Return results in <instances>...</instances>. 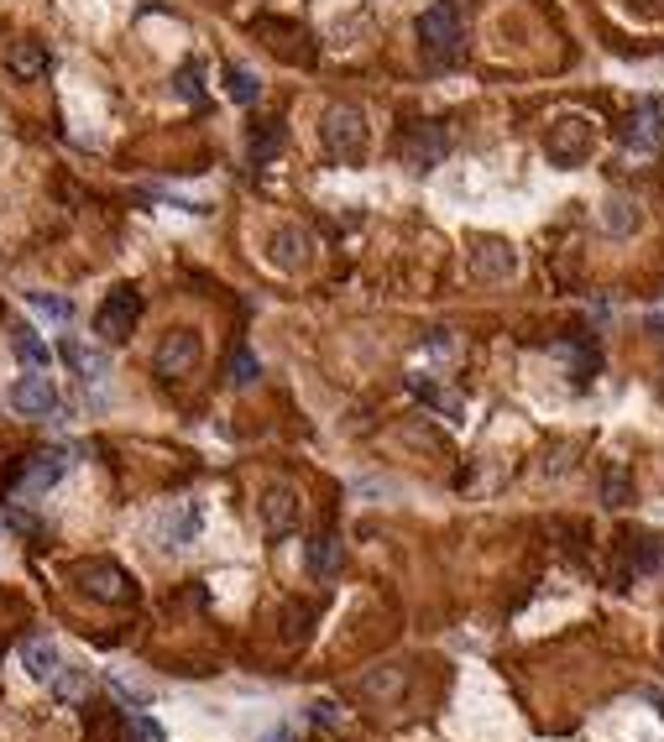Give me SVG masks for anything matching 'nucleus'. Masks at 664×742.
<instances>
[{"label":"nucleus","mask_w":664,"mask_h":742,"mask_svg":"<svg viewBox=\"0 0 664 742\" xmlns=\"http://www.w3.org/2000/svg\"><path fill=\"white\" fill-rule=\"evenodd\" d=\"M319 147H325L335 162H356L366 157L372 147V126H366V115L356 105H330L319 115Z\"/></svg>","instance_id":"obj_1"},{"label":"nucleus","mask_w":664,"mask_h":742,"mask_svg":"<svg viewBox=\"0 0 664 742\" xmlns=\"http://www.w3.org/2000/svg\"><path fill=\"white\" fill-rule=\"evenodd\" d=\"M419 48H424V58L429 63H455L461 58V48H466V21H461V11L455 6H429L424 16H419Z\"/></svg>","instance_id":"obj_2"},{"label":"nucleus","mask_w":664,"mask_h":742,"mask_svg":"<svg viewBox=\"0 0 664 742\" xmlns=\"http://www.w3.org/2000/svg\"><path fill=\"white\" fill-rule=\"evenodd\" d=\"M544 152L555 168H581V162L597 152V126H591L586 115H560V121L544 131Z\"/></svg>","instance_id":"obj_3"},{"label":"nucleus","mask_w":664,"mask_h":742,"mask_svg":"<svg viewBox=\"0 0 664 742\" xmlns=\"http://www.w3.org/2000/svg\"><path fill=\"white\" fill-rule=\"evenodd\" d=\"M136 319H142V293L121 283V288H110V293L100 298V309H95V335H100L105 345H121V340H131Z\"/></svg>","instance_id":"obj_4"},{"label":"nucleus","mask_w":664,"mask_h":742,"mask_svg":"<svg viewBox=\"0 0 664 742\" xmlns=\"http://www.w3.org/2000/svg\"><path fill=\"white\" fill-rule=\"evenodd\" d=\"M204 356V345H199V330H189V324H178V330H168L163 340H157V351H152V366H157V377H189V371L199 366Z\"/></svg>","instance_id":"obj_5"},{"label":"nucleus","mask_w":664,"mask_h":742,"mask_svg":"<svg viewBox=\"0 0 664 742\" xmlns=\"http://www.w3.org/2000/svg\"><path fill=\"white\" fill-rule=\"evenodd\" d=\"M466 267H471V277H482V283H508V277L518 272V251L502 236H471Z\"/></svg>","instance_id":"obj_6"},{"label":"nucleus","mask_w":664,"mask_h":742,"mask_svg":"<svg viewBox=\"0 0 664 742\" xmlns=\"http://www.w3.org/2000/svg\"><path fill=\"white\" fill-rule=\"evenodd\" d=\"M79 586L95 596V601H110V607H126L136 601V581L116 565V560H84L79 565Z\"/></svg>","instance_id":"obj_7"},{"label":"nucleus","mask_w":664,"mask_h":742,"mask_svg":"<svg viewBox=\"0 0 664 742\" xmlns=\"http://www.w3.org/2000/svg\"><path fill=\"white\" fill-rule=\"evenodd\" d=\"M257 513H262V533L267 539H288V533H299V518H304V507H299V492H293L288 481H272L262 502H257Z\"/></svg>","instance_id":"obj_8"},{"label":"nucleus","mask_w":664,"mask_h":742,"mask_svg":"<svg viewBox=\"0 0 664 742\" xmlns=\"http://www.w3.org/2000/svg\"><path fill=\"white\" fill-rule=\"evenodd\" d=\"M445 147H450V136H445V126H440V121H419V126H408V131H403V142H398L403 162H408L414 173L440 168V162H445Z\"/></svg>","instance_id":"obj_9"},{"label":"nucleus","mask_w":664,"mask_h":742,"mask_svg":"<svg viewBox=\"0 0 664 742\" xmlns=\"http://www.w3.org/2000/svg\"><path fill=\"white\" fill-rule=\"evenodd\" d=\"M659 136H664V100H644L628 121H623V152L638 162V157H654L659 147Z\"/></svg>","instance_id":"obj_10"},{"label":"nucleus","mask_w":664,"mask_h":742,"mask_svg":"<svg viewBox=\"0 0 664 742\" xmlns=\"http://www.w3.org/2000/svg\"><path fill=\"white\" fill-rule=\"evenodd\" d=\"M267 262L278 272H304L314 262V236L304 225H278V230H272V241H267Z\"/></svg>","instance_id":"obj_11"},{"label":"nucleus","mask_w":664,"mask_h":742,"mask_svg":"<svg viewBox=\"0 0 664 742\" xmlns=\"http://www.w3.org/2000/svg\"><path fill=\"white\" fill-rule=\"evenodd\" d=\"M6 403L21 413V419H48V413L58 408V387L42 377V371H27V377H16V382H11Z\"/></svg>","instance_id":"obj_12"},{"label":"nucleus","mask_w":664,"mask_h":742,"mask_svg":"<svg viewBox=\"0 0 664 742\" xmlns=\"http://www.w3.org/2000/svg\"><path fill=\"white\" fill-rule=\"evenodd\" d=\"M199 528H204V507H199V502H173V507H163V513H157V539H163L168 549L194 544Z\"/></svg>","instance_id":"obj_13"},{"label":"nucleus","mask_w":664,"mask_h":742,"mask_svg":"<svg viewBox=\"0 0 664 742\" xmlns=\"http://www.w3.org/2000/svg\"><path fill=\"white\" fill-rule=\"evenodd\" d=\"M68 460H74V455H68V450H37V455L27 460V466L16 471V486H21V492H27V497H37V492H48V486H58V481H63V471H68Z\"/></svg>","instance_id":"obj_14"},{"label":"nucleus","mask_w":664,"mask_h":742,"mask_svg":"<svg viewBox=\"0 0 664 742\" xmlns=\"http://www.w3.org/2000/svg\"><path fill=\"white\" fill-rule=\"evenodd\" d=\"M340 560H346V554H340L335 533H314V539L304 544V570L314 575V581H330V575L340 570Z\"/></svg>","instance_id":"obj_15"},{"label":"nucleus","mask_w":664,"mask_h":742,"mask_svg":"<svg viewBox=\"0 0 664 742\" xmlns=\"http://www.w3.org/2000/svg\"><path fill=\"white\" fill-rule=\"evenodd\" d=\"M48 48H42V42H27V37H21V42H11V48H6V68H11V79H42V74H48Z\"/></svg>","instance_id":"obj_16"},{"label":"nucleus","mask_w":664,"mask_h":742,"mask_svg":"<svg viewBox=\"0 0 664 742\" xmlns=\"http://www.w3.org/2000/svg\"><path fill=\"white\" fill-rule=\"evenodd\" d=\"M21 669H27L32 680H53L58 669H63L58 643L53 638H27V643H21Z\"/></svg>","instance_id":"obj_17"},{"label":"nucleus","mask_w":664,"mask_h":742,"mask_svg":"<svg viewBox=\"0 0 664 742\" xmlns=\"http://www.w3.org/2000/svg\"><path fill=\"white\" fill-rule=\"evenodd\" d=\"M403 685H408V675H403V664H387V669H372V675H361V695L366 701H398L403 695Z\"/></svg>","instance_id":"obj_18"},{"label":"nucleus","mask_w":664,"mask_h":742,"mask_svg":"<svg viewBox=\"0 0 664 742\" xmlns=\"http://www.w3.org/2000/svg\"><path fill=\"white\" fill-rule=\"evenodd\" d=\"M602 230H607V236H617V241H628L633 230H638V210H633V199L607 194V199H602Z\"/></svg>","instance_id":"obj_19"},{"label":"nucleus","mask_w":664,"mask_h":742,"mask_svg":"<svg viewBox=\"0 0 664 742\" xmlns=\"http://www.w3.org/2000/svg\"><path fill=\"white\" fill-rule=\"evenodd\" d=\"M63 361L74 366L79 382H100L105 377V356L95 351V345H84V340H63Z\"/></svg>","instance_id":"obj_20"},{"label":"nucleus","mask_w":664,"mask_h":742,"mask_svg":"<svg viewBox=\"0 0 664 742\" xmlns=\"http://www.w3.org/2000/svg\"><path fill=\"white\" fill-rule=\"evenodd\" d=\"M11 351H16V361L21 366H32V371H48V361H53V351H48V340H42L37 330H11Z\"/></svg>","instance_id":"obj_21"},{"label":"nucleus","mask_w":664,"mask_h":742,"mask_svg":"<svg viewBox=\"0 0 664 742\" xmlns=\"http://www.w3.org/2000/svg\"><path fill=\"white\" fill-rule=\"evenodd\" d=\"M225 95H231L236 105H251V100L262 95V79L251 74L246 63H231V68H225Z\"/></svg>","instance_id":"obj_22"},{"label":"nucleus","mask_w":664,"mask_h":742,"mask_svg":"<svg viewBox=\"0 0 664 742\" xmlns=\"http://www.w3.org/2000/svg\"><path fill=\"white\" fill-rule=\"evenodd\" d=\"M278 152H283V126H278V121H262L257 131H251V162H257V168H267Z\"/></svg>","instance_id":"obj_23"},{"label":"nucleus","mask_w":664,"mask_h":742,"mask_svg":"<svg viewBox=\"0 0 664 742\" xmlns=\"http://www.w3.org/2000/svg\"><path fill=\"white\" fill-rule=\"evenodd\" d=\"M27 309L42 314V319H53V324H68V314H74V304L58 293H27Z\"/></svg>","instance_id":"obj_24"},{"label":"nucleus","mask_w":664,"mask_h":742,"mask_svg":"<svg viewBox=\"0 0 664 742\" xmlns=\"http://www.w3.org/2000/svg\"><path fill=\"white\" fill-rule=\"evenodd\" d=\"M602 502H607V507H628V502H633V476H628L623 466L602 476Z\"/></svg>","instance_id":"obj_25"},{"label":"nucleus","mask_w":664,"mask_h":742,"mask_svg":"<svg viewBox=\"0 0 664 742\" xmlns=\"http://www.w3.org/2000/svg\"><path fill=\"white\" fill-rule=\"evenodd\" d=\"M225 377H231V387H251V382L262 377V361L241 345V351H231V371H225Z\"/></svg>","instance_id":"obj_26"},{"label":"nucleus","mask_w":664,"mask_h":742,"mask_svg":"<svg viewBox=\"0 0 664 742\" xmlns=\"http://www.w3.org/2000/svg\"><path fill=\"white\" fill-rule=\"evenodd\" d=\"M199 74H204L199 63H183V68H178V79H173V89H178L183 100H199V95H204V79H199Z\"/></svg>","instance_id":"obj_27"},{"label":"nucleus","mask_w":664,"mask_h":742,"mask_svg":"<svg viewBox=\"0 0 664 742\" xmlns=\"http://www.w3.org/2000/svg\"><path fill=\"white\" fill-rule=\"evenodd\" d=\"M555 351H560L570 366H581V377H591V371H597V351H591V345H581V340H576V345H555Z\"/></svg>","instance_id":"obj_28"},{"label":"nucleus","mask_w":664,"mask_h":742,"mask_svg":"<svg viewBox=\"0 0 664 742\" xmlns=\"http://www.w3.org/2000/svg\"><path fill=\"white\" fill-rule=\"evenodd\" d=\"M48 685L58 690V701H74V695L84 690V675H79V669H58V675H53Z\"/></svg>","instance_id":"obj_29"},{"label":"nucleus","mask_w":664,"mask_h":742,"mask_svg":"<svg viewBox=\"0 0 664 742\" xmlns=\"http://www.w3.org/2000/svg\"><path fill=\"white\" fill-rule=\"evenodd\" d=\"M309 716H314L319 727H346V711H340L335 701H314V706H309Z\"/></svg>","instance_id":"obj_30"},{"label":"nucleus","mask_w":664,"mask_h":742,"mask_svg":"<svg viewBox=\"0 0 664 742\" xmlns=\"http://www.w3.org/2000/svg\"><path fill=\"white\" fill-rule=\"evenodd\" d=\"M131 742H163V727H157L152 716H136V722H131Z\"/></svg>","instance_id":"obj_31"},{"label":"nucleus","mask_w":664,"mask_h":742,"mask_svg":"<svg viewBox=\"0 0 664 742\" xmlns=\"http://www.w3.org/2000/svg\"><path fill=\"white\" fill-rule=\"evenodd\" d=\"M0 523H6V528H16V533H32V513H21V507H0Z\"/></svg>","instance_id":"obj_32"},{"label":"nucleus","mask_w":664,"mask_h":742,"mask_svg":"<svg viewBox=\"0 0 664 742\" xmlns=\"http://www.w3.org/2000/svg\"><path fill=\"white\" fill-rule=\"evenodd\" d=\"M267 742H293V732H288V727H278V732H267Z\"/></svg>","instance_id":"obj_33"},{"label":"nucleus","mask_w":664,"mask_h":742,"mask_svg":"<svg viewBox=\"0 0 664 742\" xmlns=\"http://www.w3.org/2000/svg\"><path fill=\"white\" fill-rule=\"evenodd\" d=\"M649 330H654V335H664V314H659V319H649Z\"/></svg>","instance_id":"obj_34"},{"label":"nucleus","mask_w":664,"mask_h":742,"mask_svg":"<svg viewBox=\"0 0 664 742\" xmlns=\"http://www.w3.org/2000/svg\"><path fill=\"white\" fill-rule=\"evenodd\" d=\"M659 711H664V701H659Z\"/></svg>","instance_id":"obj_35"}]
</instances>
